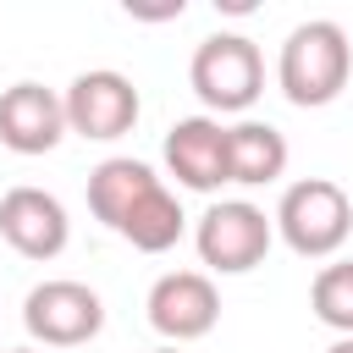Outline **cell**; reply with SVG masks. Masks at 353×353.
<instances>
[{
  "label": "cell",
  "instance_id": "obj_10",
  "mask_svg": "<svg viewBox=\"0 0 353 353\" xmlns=\"http://www.w3.org/2000/svg\"><path fill=\"white\" fill-rule=\"evenodd\" d=\"M165 171L193 193H215L226 182V127L215 116H182L165 132Z\"/></svg>",
  "mask_w": 353,
  "mask_h": 353
},
{
  "label": "cell",
  "instance_id": "obj_15",
  "mask_svg": "<svg viewBox=\"0 0 353 353\" xmlns=\"http://www.w3.org/2000/svg\"><path fill=\"white\" fill-rule=\"evenodd\" d=\"M325 353H353V336H336V342H331Z\"/></svg>",
  "mask_w": 353,
  "mask_h": 353
},
{
  "label": "cell",
  "instance_id": "obj_5",
  "mask_svg": "<svg viewBox=\"0 0 353 353\" xmlns=\"http://www.w3.org/2000/svg\"><path fill=\"white\" fill-rule=\"evenodd\" d=\"M22 325L39 347H83L105 331V298L88 281L50 276L22 298Z\"/></svg>",
  "mask_w": 353,
  "mask_h": 353
},
{
  "label": "cell",
  "instance_id": "obj_7",
  "mask_svg": "<svg viewBox=\"0 0 353 353\" xmlns=\"http://www.w3.org/2000/svg\"><path fill=\"white\" fill-rule=\"evenodd\" d=\"M149 325L171 342V347H182V342H199V336H210L215 331V320H221V292H215V281L204 276V270H165L154 287H149Z\"/></svg>",
  "mask_w": 353,
  "mask_h": 353
},
{
  "label": "cell",
  "instance_id": "obj_2",
  "mask_svg": "<svg viewBox=\"0 0 353 353\" xmlns=\"http://www.w3.org/2000/svg\"><path fill=\"white\" fill-rule=\"evenodd\" d=\"M270 226L298 259H331L353 232V199L331 176H303L281 193Z\"/></svg>",
  "mask_w": 353,
  "mask_h": 353
},
{
  "label": "cell",
  "instance_id": "obj_16",
  "mask_svg": "<svg viewBox=\"0 0 353 353\" xmlns=\"http://www.w3.org/2000/svg\"><path fill=\"white\" fill-rule=\"evenodd\" d=\"M149 353H182V347H171V342H160V347H149Z\"/></svg>",
  "mask_w": 353,
  "mask_h": 353
},
{
  "label": "cell",
  "instance_id": "obj_6",
  "mask_svg": "<svg viewBox=\"0 0 353 353\" xmlns=\"http://www.w3.org/2000/svg\"><path fill=\"white\" fill-rule=\"evenodd\" d=\"M61 105H66V132H77V138H88V143H116V138H127V132L138 127V110H143L132 77L116 72V66L77 72L72 88L61 94Z\"/></svg>",
  "mask_w": 353,
  "mask_h": 353
},
{
  "label": "cell",
  "instance_id": "obj_4",
  "mask_svg": "<svg viewBox=\"0 0 353 353\" xmlns=\"http://www.w3.org/2000/svg\"><path fill=\"white\" fill-rule=\"evenodd\" d=\"M270 243H276V226L248 199H221L193 226V248L215 276H248L254 265H265Z\"/></svg>",
  "mask_w": 353,
  "mask_h": 353
},
{
  "label": "cell",
  "instance_id": "obj_14",
  "mask_svg": "<svg viewBox=\"0 0 353 353\" xmlns=\"http://www.w3.org/2000/svg\"><path fill=\"white\" fill-rule=\"evenodd\" d=\"M309 309H314V320L331 325L336 336H353V259H331V265L314 270Z\"/></svg>",
  "mask_w": 353,
  "mask_h": 353
},
{
  "label": "cell",
  "instance_id": "obj_8",
  "mask_svg": "<svg viewBox=\"0 0 353 353\" xmlns=\"http://www.w3.org/2000/svg\"><path fill=\"white\" fill-rule=\"evenodd\" d=\"M0 237L22 254V259H55L72 237L66 204L33 182H17L0 193Z\"/></svg>",
  "mask_w": 353,
  "mask_h": 353
},
{
  "label": "cell",
  "instance_id": "obj_17",
  "mask_svg": "<svg viewBox=\"0 0 353 353\" xmlns=\"http://www.w3.org/2000/svg\"><path fill=\"white\" fill-rule=\"evenodd\" d=\"M6 353H44V347H6Z\"/></svg>",
  "mask_w": 353,
  "mask_h": 353
},
{
  "label": "cell",
  "instance_id": "obj_12",
  "mask_svg": "<svg viewBox=\"0 0 353 353\" xmlns=\"http://www.w3.org/2000/svg\"><path fill=\"white\" fill-rule=\"evenodd\" d=\"M154 182H160V176H154L149 160H132V154H110V160H99V165L88 171V210H94V221H105V226L116 232L121 215H127Z\"/></svg>",
  "mask_w": 353,
  "mask_h": 353
},
{
  "label": "cell",
  "instance_id": "obj_13",
  "mask_svg": "<svg viewBox=\"0 0 353 353\" xmlns=\"http://www.w3.org/2000/svg\"><path fill=\"white\" fill-rule=\"evenodd\" d=\"M182 226H188V215H182L176 193H171L165 182H154V188H149V193H143V199L121 215L116 237H127L138 254H165V248H176Z\"/></svg>",
  "mask_w": 353,
  "mask_h": 353
},
{
  "label": "cell",
  "instance_id": "obj_1",
  "mask_svg": "<svg viewBox=\"0 0 353 353\" xmlns=\"http://www.w3.org/2000/svg\"><path fill=\"white\" fill-rule=\"evenodd\" d=\"M347 72H353V44H347L342 22H331V17L298 22L281 44V61H276V83L298 110L331 105L347 88Z\"/></svg>",
  "mask_w": 353,
  "mask_h": 353
},
{
  "label": "cell",
  "instance_id": "obj_9",
  "mask_svg": "<svg viewBox=\"0 0 353 353\" xmlns=\"http://www.w3.org/2000/svg\"><path fill=\"white\" fill-rule=\"evenodd\" d=\"M66 138V105L44 83H11L0 94V143L11 154H50Z\"/></svg>",
  "mask_w": 353,
  "mask_h": 353
},
{
  "label": "cell",
  "instance_id": "obj_11",
  "mask_svg": "<svg viewBox=\"0 0 353 353\" xmlns=\"http://www.w3.org/2000/svg\"><path fill=\"white\" fill-rule=\"evenodd\" d=\"M287 138H281V127H270V121H237V127H226V182H237V188H265V182H276L281 171H287Z\"/></svg>",
  "mask_w": 353,
  "mask_h": 353
},
{
  "label": "cell",
  "instance_id": "obj_3",
  "mask_svg": "<svg viewBox=\"0 0 353 353\" xmlns=\"http://www.w3.org/2000/svg\"><path fill=\"white\" fill-rule=\"evenodd\" d=\"M188 83L210 110H248L265 94V55L248 33H210L193 61H188Z\"/></svg>",
  "mask_w": 353,
  "mask_h": 353
}]
</instances>
